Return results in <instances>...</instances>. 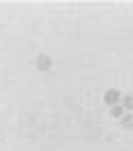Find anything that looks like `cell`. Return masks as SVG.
I'll use <instances>...</instances> for the list:
<instances>
[{
  "label": "cell",
  "mask_w": 133,
  "mask_h": 151,
  "mask_svg": "<svg viewBox=\"0 0 133 151\" xmlns=\"http://www.w3.org/2000/svg\"><path fill=\"white\" fill-rule=\"evenodd\" d=\"M102 100H104V104H109V107H118V104L122 102V96H120L118 89H107Z\"/></svg>",
  "instance_id": "cell-1"
},
{
  "label": "cell",
  "mask_w": 133,
  "mask_h": 151,
  "mask_svg": "<svg viewBox=\"0 0 133 151\" xmlns=\"http://www.w3.org/2000/svg\"><path fill=\"white\" fill-rule=\"evenodd\" d=\"M36 65H38V69H40V71H47L49 67H51V58H49L47 53H40V56L36 58Z\"/></svg>",
  "instance_id": "cell-2"
},
{
  "label": "cell",
  "mask_w": 133,
  "mask_h": 151,
  "mask_svg": "<svg viewBox=\"0 0 133 151\" xmlns=\"http://www.w3.org/2000/svg\"><path fill=\"white\" fill-rule=\"evenodd\" d=\"M124 107V111H133V96L131 93H127V96H122V102H120Z\"/></svg>",
  "instance_id": "cell-3"
},
{
  "label": "cell",
  "mask_w": 133,
  "mask_h": 151,
  "mask_svg": "<svg viewBox=\"0 0 133 151\" xmlns=\"http://www.w3.org/2000/svg\"><path fill=\"white\" fill-rule=\"evenodd\" d=\"M111 116H113V118H118V120H122L124 116H127V111H124L122 104H118V107H111Z\"/></svg>",
  "instance_id": "cell-4"
},
{
  "label": "cell",
  "mask_w": 133,
  "mask_h": 151,
  "mask_svg": "<svg viewBox=\"0 0 133 151\" xmlns=\"http://www.w3.org/2000/svg\"><path fill=\"white\" fill-rule=\"evenodd\" d=\"M122 124H124V127H133V113H127V116H124Z\"/></svg>",
  "instance_id": "cell-5"
}]
</instances>
